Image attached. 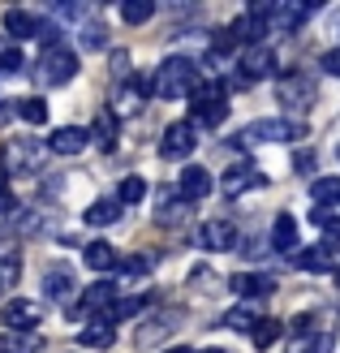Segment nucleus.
Listing matches in <instances>:
<instances>
[{"label":"nucleus","instance_id":"1","mask_svg":"<svg viewBox=\"0 0 340 353\" xmlns=\"http://www.w3.org/2000/svg\"><path fill=\"white\" fill-rule=\"evenodd\" d=\"M194 91H199V65L190 57H168L151 78V95H159V99H181Z\"/></svg>","mask_w":340,"mask_h":353},{"label":"nucleus","instance_id":"2","mask_svg":"<svg viewBox=\"0 0 340 353\" xmlns=\"http://www.w3.org/2000/svg\"><path fill=\"white\" fill-rule=\"evenodd\" d=\"M297 138H306V125L293 117H259L250 121L246 130H237L232 143L237 147H259V143H297Z\"/></svg>","mask_w":340,"mask_h":353},{"label":"nucleus","instance_id":"3","mask_svg":"<svg viewBox=\"0 0 340 353\" xmlns=\"http://www.w3.org/2000/svg\"><path fill=\"white\" fill-rule=\"evenodd\" d=\"M30 74H34V82H39V86H65V82H74L78 78V52L65 48V43L43 48Z\"/></svg>","mask_w":340,"mask_h":353},{"label":"nucleus","instance_id":"4","mask_svg":"<svg viewBox=\"0 0 340 353\" xmlns=\"http://www.w3.org/2000/svg\"><path fill=\"white\" fill-rule=\"evenodd\" d=\"M224 117H228V95H224V86H220V82H211V86L199 82V91L190 95V121H194V125L216 130V125H224Z\"/></svg>","mask_w":340,"mask_h":353},{"label":"nucleus","instance_id":"5","mask_svg":"<svg viewBox=\"0 0 340 353\" xmlns=\"http://www.w3.org/2000/svg\"><path fill=\"white\" fill-rule=\"evenodd\" d=\"M43 160H48V138H9L5 143V168L13 176H34L43 172Z\"/></svg>","mask_w":340,"mask_h":353},{"label":"nucleus","instance_id":"6","mask_svg":"<svg viewBox=\"0 0 340 353\" xmlns=\"http://www.w3.org/2000/svg\"><path fill=\"white\" fill-rule=\"evenodd\" d=\"M314 99H319V86L310 74H301V69H293V74H284L276 82V103L284 112H306L314 108Z\"/></svg>","mask_w":340,"mask_h":353},{"label":"nucleus","instance_id":"7","mask_svg":"<svg viewBox=\"0 0 340 353\" xmlns=\"http://www.w3.org/2000/svg\"><path fill=\"white\" fill-rule=\"evenodd\" d=\"M112 306H117L112 280H95V285L78 297V306L69 310V319H78V323H95V319H103V323H108V310H112Z\"/></svg>","mask_w":340,"mask_h":353},{"label":"nucleus","instance_id":"8","mask_svg":"<svg viewBox=\"0 0 340 353\" xmlns=\"http://www.w3.org/2000/svg\"><path fill=\"white\" fill-rule=\"evenodd\" d=\"M147 95H151V78H142V74L117 82V91H112V117H138L142 103H147Z\"/></svg>","mask_w":340,"mask_h":353},{"label":"nucleus","instance_id":"9","mask_svg":"<svg viewBox=\"0 0 340 353\" xmlns=\"http://www.w3.org/2000/svg\"><path fill=\"white\" fill-rule=\"evenodd\" d=\"M272 74H276V52L267 48V43H254V48L241 52V61H237V86H250V82L272 78Z\"/></svg>","mask_w":340,"mask_h":353},{"label":"nucleus","instance_id":"10","mask_svg":"<svg viewBox=\"0 0 340 353\" xmlns=\"http://www.w3.org/2000/svg\"><path fill=\"white\" fill-rule=\"evenodd\" d=\"M194 147H199V125L194 121H172L164 138H159V155L164 160H186V155H194Z\"/></svg>","mask_w":340,"mask_h":353},{"label":"nucleus","instance_id":"11","mask_svg":"<svg viewBox=\"0 0 340 353\" xmlns=\"http://www.w3.org/2000/svg\"><path fill=\"white\" fill-rule=\"evenodd\" d=\"M241 237H237V224L232 220H207L203 228H199V237H194V245H203V250H211V254H220V250H232Z\"/></svg>","mask_w":340,"mask_h":353},{"label":"nucleus","instance_id":"12","mask_svg":"<svg viewBox=\"0 0 340 353\" xmlns=\"http://www.w3.org/2000/svg\"><path fill=\"white\" fill-rule=\"evenodd\" d=\"M39 319H43L39 302H26V297H13V302H5V310H0L5 332H30V327H39Z\"/></svg>","mask_w":340,"mask_h":353},{"label":"nucleus","instance_id":"13","mask_svg":"<svg viewBox=\"0 0 340 353\" xmlns=\"http://www.w3.org/2000/svg\"><path fill=\"white\" fill-rule=\"evenodd\" d=\"M267 185V176L254 168V164H232L224 176H220V190H224V199H241L246 190H259Z\"/></svg>","mask_w":340,"mask_h":353},{"label":"nucleus","instance_id":"14","mask_svg":"<svg viewBox=\"0 0 340 353\" xmlns=\"http://www.w3.org/2000/svg\"><path fill=\"white\" fill-rule=\"evenodd\" d=\"M86 143H91V130H82V125H61V130H52V138H48V155H61V160H69V155H82Z\"/></svg>","mask_w":340,"mask_h":353},{"label":"nucleus","instance_id":"15","mask_svg":"<svg viewBox=\"0 0 340 353\" xmlns=\"http://www.w3.org/2000/svg\"><path fill=\"white\" fill-rule=\"evenodd\" d=\"M228 289L237 293L241 302H263V297H272L276 280H272V276H263V272H241V276H232V280H228Z\"/></svg>","mask_w":340,"mask_h":353},{"label":"nucleus","instance_id":"16","mask_svg":"<svg viewBox=\"0 0 340 353\" xmlns=\"http://www.w3.org/2000/svg\"><path fill=\"white\" fill-rule=\"evenodd\" d=\"M190 211H194V203H186L181 194H172V190H164V194H159V207H155V224H159V228L186 224V220H190Z\"/></svg>","mask_w":340,"mask_h":353},{"label":"nucleus","instance_id":"17","mask_svg":"<svg viewBox=\"0 0 340 353\" xmlns=\"http://www.w3.org/2000/svg\"><path fill=\"white\" fill-rule=\"evenodd\" d=\"M177 194H181L186 203L207 199V194H211V172L199 168V164H186V168H181V181H177Z\"/></svg>","mask_w":340,"mask_h":353},{"label":"nucleus","instance_id":"18","mask_svg":"<svg viewBox=\"0 0 340 353\" xmlns=\"http://www.w3.org/2000/svg\"><path fill=\"white\" fill-rule=\"evenodd\" d=\"M314 13V5H293V0H280V5H272V30H280V34H289V30H297L306 17Z\"/></svg>","mask_w":340,"mask_h":353},{"label":"nucleus","instance_id":"19","mask_svg":"<svg viewBox=\"0 0 340 353\" xmlns=\"http://www.w3.org/2000/svg\"><path fill=\"white\" fill-rule=\"evenodd\" d=\"M172 327H177V314H155V319L138 323V332H134V345H138V349L159 345V341H168V336H172Z\"/></svg>","mask_w":340,"mask_h":353},{"label":"nucleus","instance_id":"20","mask_svg":"<svg viewBox=\"0 0 340 353\" xmlns=\"http://www.w3.org/2000/svg\"><path fill=\"white\" fill-rule=\"evenodd\" d=\"M301 233H297V220L289 216V211H280L276 216V224H272V250H280V254H297L301 250Z\"/></svg>","mask_w":340,"mask_h":353},{"label":"nucleus","instance_id":"21","mask_svg":"<svg viewBox=\"0 0 340 353\" xmlns=\"http://www.w3.org/2000/svg\"><path fill=\"white\" fill-rule=\"evenodd\" d=\"M39 34V17L26 9H5V39H34Z\"/></svg>","mask_w":340,"mask_h":353},{"label":"nucleus","instance_id":"22","mask_svg":"<svg viewBox=\"0 0 340 353\" xmlns=\"http://www.w3.org/2000/svg\"><path fill=\"white\" fill-rule=\"evenodd\" d=\"M82 220L91 224V228H108V224H117V220H121V203H117V194H112V199H95L91 207L82 211Z\"/></svg>","mask_w":340,"mask_h":353},{"label":"nucleus","instance_id":"23","mask_svg":"<svg viewBox=\"0 0 340 353\" xmlns=\"http://www.w3.org/2000/svg\"><path fill=\"white\" fill-rule=\"evenodd\" d=\"M17 280H22V250L9 245V250H0V297H5Z\"/></svg>","mask_w":340,"mask_h":353},{"label":"nucleus","instance_id":"24","mask_svg":"<svg viewBox=\"0 0 340 353\" xmlns=\"http://www.w3.org/2000/svg\"><path fill=\"white\" fill-rule=\"evenodd\" d=\"M112 341H117V332H112V323H103V319L82 323V332H78V345H86V349H112Z\"/></svg>","mask_w":340,"mask_h":353},{"label":"nucleus","instance_id":"25","mask_svg":"<svg viewBox=\"0 0 340 353\" xmlns=\"http://www.w3.org/2000/svg\"><path fill=\"white\" fill-rule=\"evenodd\" d=\"M259 319H263V310H259L254 302H241V306H232V310L224 314V327H232V332H254Z\"/></svg>","mask_w":340,"mask_h":353},{"label":"nucleus","instance_id":"26","mask_svg":"<svg viewBox=\"0 0 340 353\" xmlns=\"http://www.w3.org/2000/svg\"><path fill=\"white\" fill-rule=\"evenodd\" d=\"M82 259H86V268H91V272H108V268H117L112 241H91V245L82 250Z\"/></svg>","mask_w":340,"mask_h":353},{"label":"nucleus","instance_id":"27","mask_svg":"<svg viewBox=\"0 0 340 353\" xmlns=\"http://www.w3.org/2000/svg\"><path fill=\"white\" fill-rule=\"evenodd\" d=\"M43 293L52 297V302H65L69 293H74V272H65V268H52L43 276Z\"/></svg>","mask_w":340,"mask_h":353},{"label":"nucleus","instance_id":"28","mask_svg":"<svg viewBox=\"0 0 340 353\" xmlns=\"http://www.w3.org/2000/svg\"><path fill=\"white\" fill-rule=\"evenodd\" d=\"M13 112L26 121V125H48V103L39 95H26V99H13Z\"/></svg>","mask_w":340,"mask_h":353},{"label":"nucleus","instance_id":"29","mask_svg":"<svg viewBox=\"0 0 340 353\" xmlns=\"http://www.w3.org/2000/svg\"><path fill=\"white\" fill-rule=\"evenodd\" d=\"M293 263L301 272H332V254L323 250V245H306V250H297Z\"/></svg>","mask_w":340,"mask_h":353},{"label":"nucleus","instance_id":"30","mask_svg":"<svg viewBox=\"0 0 340 353\" xmlns=\"http://www.w3.org/2000/svg\"><path fill=\"white\" fill-rule=\"evenodd\" d=\"M74 34H78V48H86V52H103V48H108V26H99V22H82Z\"/></svg>","mask_w":340,"mask_h":353},{"label":"nucleus","instance_id":"31","mask_svg":"<svg viewBox=\"0 0 340 353\" xmlns=\"http://www.w3.org/2000/svg\"><path fill=\"white\" fill-rule=\"evenodd\" d=\"M91 143H99L103 151H112V147H117V117H112V112H99V117H95V125H91Z\"/></svg>","mask_w":340,"mask_h":353},{"label":"nucleus","instance_id":"32","mask_svg":"<svg viewBox=\"0 0 340 353\" xmlns=\"http://www.w3.org/2000/svg\"><path fill=\"white\" fill-rule=\"evenodd\" d=\"M43 341H34L30 332H0V353H39Z\"/></svg>","mask_w":340,"mask_h":353},{"label":"nucleus","instance_id":"33","mask_svg":"<svg viewBox=\"0 0 340 353\" xmlns=\"http://www.w3.org/2000/svg\"><path fill=\"white\" fill-rule=\"evenodd\" d=\"M151 268H155V259H151V254L117 259V276H125V280H142V276H151Z\"/></svg>","mask_w":340,"mask_h":353},{"label":"nucleus","instance_id":"34","mask_svg":"<svg viewBox=\"0 0 340 353\" xmlns=\"http://www.w3.org/2000/svg\"><path fill=\"white\" fill-rule=\"evenodd\" d=\"M332 345H336L332 336H323V332H310V336H293L284 353H332Z\"/></svg>","mask_w":340,"mask_h":353},{"label":"nucleus","instance_id":"35","mask_svg":"<svg viewBox=\"0 0 340 353\" xmlns=\"http://www.w3.org/2000/svg\"><path fill=\"white\" fill-rule=\"evenodd\" d=\"M310 199L319 207H336L340 203V176H319V181L310 185Z\"/></svg>","mask_w":340,"mask_h":353},{"label":"nucleus","instance_id":"36","mask_svg":"<svg viewBox=\"0 0 340 353\" xmlns=\"http://www.w3.org/2000/svg\"><path fill=\"white\" fill-rule=\"evenodd\" d=\"M155 302L151 293H142V297H117V306H112V319H134V314H142Z\"/></svg>","mask_w":340,"mask_h":353},{"label":"nucleus","instance_id":"37","mask_svg":"<svg viewBox=\"0 0 340 353\" xmlns=\"http://www.w3.org/2000/svg\"><path fill=\"white\" fill-rule=\"evenodd\" d=\"M121 17H125L130 26H142V22H151V17H155V5H151V0H125V5H121Z\"/></svg>","mask_w":340,"mask_h":353},{"label":"nucleus","instance_id":"38","mask_svg":"<svg viewBox=\"0 0 340 353\" xmlns=\"http://www.w3.org/2000/svg\"><path fill=\"white\" fill-rule=\"evenodd\" d=\"M142 199H147V181H142V176H125L121 190H117V203H121V207H134V203H142Z\"/></svg>","mask_w":340,"mask_h":353},{"label":"nucleus","instance_id":"39","mask_svg":"<svg viewBox=\"0 0 340 353\" xmlns=\"http://www.w3.org/2000/svg\"><path fill=\"white\" fill-rule=\"evenodd\" d=\"M22 48H17L13 39H0V74H22Z\"/></svg>","mask_w":340,"mask_h":353},{"label":"nucleus","instance_id":"40","mask_svg":"<svg viewBox=\"0 0 340 353\" xmlns=\"http://www.w3.org/2000/svg\"><path fill=\"white\" fill-rule=\"evenodd\" d=\"M250 341H254V349H272L280 341V323L276 319H259V327L250 332Z\"/></svg>","mask_w":340,"mask_h":353},{"label":"nucleus","instance_id":"41","mask_svg":"<svg viewBox=\"0 0 340 353\" xmlns=\"http://www.w3.org/2000/svg\"><path fill=\"white\" fill-rule=\"evenodd\" d=\"M216 276H220V272H211V268H194V272H190V285H194V289H220Z\"/></svg>","mask_w":340,"mask_h":353},{"label":"nucleus","instance_id":"42","mask_svg":"<svg viewBox=\"0 0 340 353\" xmlns=\"http://www.w3.org/2000/svg\"><path fill=\"white\" fill-rule=\"evenodd\" d=\"M319 245H323L328 254H332V250H340V216L323 224V241H319Z\"/></svg>","mask_w":340,"mask_h":353},{"label":"nucleus","instance_id":"43","mask_svg":"<svg viewBox=\"0 0 340 353\" xmlns=\"http://www.w3.org/2000/svg\"><path fill=\"white\" fill-rule=\"evenodd\" d=\"M13 211H17V194L0 181V216H13Z\"/></svg>","mask_w":340,"mask_h":353},{"label":"nucleus","instance_id":"44","mask_svg":"<svg viewBox=\"0 0 340 353\" xmlns=\"http://www.w3.org/2000/svg\"><path fill=\"white\" fill-rule=\"evenodd\" d=\"M323 74H332V78H340V48H332V52H323Z\"/></svg>","mask_w":340,"mask_h":353},{"label":"nucleus","instance_id":"45","mask_svg":"<svg viewBox=\"0 0 340 353\" xmlns=\"http://www.w3.org/2000/svg\"><path fill=\"white\" fill-rule=\"evenodd\" d=\"M297 168H301V172H310V168H314V155H310V151H301V155H297Z\"/></svg>","mask_w":340,"mask_h":353},{"label":"nucleus","instance_id":"46","mask_svg":"<svg viewBox=\"0 0 340 353\" xmlns=\"http://www.w3.org/2000/svg\"><path fill=\"white\" fill-rule=\"evenodd\" d=\"M164 353H194L190 345H172V349H164Z\"/></svg>","mask_w":340,"mask_h":353},{"label":"nucleus","instance_id":"47","mask_svg":"<svg viewBox=\"0 0 340 353\" xmlns=\"http://www.w3.org/2000/svg\"><path fill=\"white\" fill-rule=\"evenodd\" d=\"M336 285H340V263H336Z\"/></svg>","mask_w":340,"mask_h":353},{"label":"nucleus","instance_id":"48","mask_svg":"<svg viewBox=\"0 0 340 353\" xmlns=\"http://www.w3.org/2000/svg\"><path fill=\"white\" fill-rule=\"evenodd\" d=\"M203 353H224V349H203Z\"/></svg>","mask_w":340,"mask_h":353},{"label":"nucleus","instance_id":"49","mask_svg":"<svg viewBox=\"0 0 340 353\" xmlns=\"http://www.w3.org/2000/svg\"><path fill=\"white\" fill-rule=\"evenodd\" d=\"M5 112H9V108H0V117H5Z\"/></svg>","mask_w":340,"mask_h":353}]
</instances>
